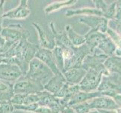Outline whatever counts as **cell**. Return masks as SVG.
Masks as SVG:
<instances>
[{
  "instance_id": "7",
  "label": "cell",
  "mask_w": 121,
  "mask_h": 113,
  "mask_svg": "<svg viewBox=\"0 0 121 113\" xmlns=\"http://www.w3.org/2000/svg\"><path fill=\"white\" fill-rule=\"evenodd\" d=\"M35 57L39 59L40 61L45 63L52 70L54 75H58L61 73V72L59 70V69L56 65L55 60L54 57V55H53L52 51L39 48L35 55Z\"/></svg>"
},
{
  "instance_id": "34",
  "label": "cell",
  "mask_w": 121,
  "mask_h": 113,
  "mask_svg": "<svg viewBox=\"0 0 121 113\" xmlns=\"http://www.w3.org/2000/svg\"><path fill=\"white\" fill-rule=\"evenodd\" d=\"M0 103H1V102H0Z\"/></svg>"
},
{
  "instance_id": "11",
  "label": "cell",
  "mask_w": 121,
  "mask_h": 113,
  "mask_svg": "<svg viewBox=\"0 0 121 113\" xmlns=\"http://www.w3.org/2000/svg\"><path fill=\"white\" fill-rule=\"evenodd\" d=\"M63 75L65 78L67 82L70 84L76 85L77 83H80L82 78L86 75L85 69H79V68H73L67 70H64L62 73Z\"/></svg>"
},
{
  "instance_id": "31",
  "label": "cell",
  "mask_w": 121,
  "mask_h": 113,
  "mask_svg": "<svg viewBox=\"0 0 121 113\" xmlns=\"http://www.w3.org/2000/svg\"><path fill=\"white\" fill-rule=\"evenodd\" d=\"M3 63V56H2V54H0V64Z\"/></svg>"
},
{
  "instance_id": "25",
  "label": "cell",
  "mask_w": 121,
  "mask_h": 113,
  "mask_svg": "<svg viewBox=\"0 0 121 113\" xmlns=\"http://www.w3.org/2000/svg\"><path fill=\"white\" fill-rule=\"evenodd\" d=\"M33 113H58L55 112L53 110H52L51 109H49L46 106H42V105H39L35 111H34Z\"/></svg>"
},
{
  "instance_id": "21",
  "label": "cell",
  "mask_w": 121,
  "mask_h": 113,
  "mask_svg": "<svg viewBox=\"0 0 121 113\" xmlns=\"http://www.w3.org/2000/svg\"><path fill=\"white\" fill-rule=\"evenodd\" d=\"M98 14L102 15L104 13L98 9H89V8H82L80 10H69L66 12V16L70 17L75 14Z\"/></svg>"
},
{
  "instance_id": "8",
  "label": "cell",
  "mask_w": 121,
  "mask_h": 113,
  "mask_svg": "<svg viewBox=\"0 0 121 113\" xmlns=\"http://www.w3.org/2000/svg\"><path fill=\"white\" fill-rule=\"evenodd\" d=\"M32 25L33 26V27L36 29V30L38 32L40 48L52 51L56 46L54 36L53 37L49 36L46 31H45V29L43 28V26L39 25V24H37V23L33 22Z\"/></svg>"
},
{
  "instance_id": "19",
  "label": "cell",
  "mask_w": 121,
  "mask_h": 113,
  "mask_svg": "<svg viewBox=\"0 0 121 113\" xmlns=\"http://www.w3.org/2000/svg\"><path fill=\"white\" fill-rule=\"evenodd\" d=\"M52 53H53V55H54V57L55 60L56 65L59 69V70L62 73L64 69L62 48L60 46H58V45H56L55 48L52 50Z\"/></svg>"
},
{
  "instance_id": "4",
  "label": "cell",
  "mask_w": 121,
  "mask_h": 113,
  "mask_svg": "<svg viewBox=\"0 0 121 113\" xmlns=\"http://www.w3.org/2000/svg\"><path fill=\"white\" fill-rule=\"evenodd\" d=\"M43 90H45L43 84L24 76L14 83V94H34Z\"/></svg>"
},
{
  "instance_id": "23",
  "label": "cell",
  "mask_w": 121,
  "mask_h": 113,
  "mask_svg": "<svg viewBox=\"0 0 121 113\" xmlns=\"http://www.w3.org/2000/svg\"><path fill=\"white\" fill-rule=\"evenodd\" d=\"M73 108V110L77 113H88L89 111V105L88 103H82L79 105H74L73 106H70Z\"/></svg>"
},
{
  "instance_id": "33",
  "label": "cell",
  "mask_w": 121,
  "mask_h": 113,
  "mask_svg": "<svg viewBox=\"0 0 121 113\" xmlns=\"http://www.w3.org/2000/svg\"><path fill=\"white\" fill-rule=\"evenodd\" d=\"M119 81V83H120V87H121V78H120V80H118V81Z\"/></svg>"
},
{
  "instance_id": "22",
  "label": "cell",
  "mask_w": 121,
  "mask_h": 113,
  "mask_svg": "<svg viewBox=\"0 0 121 113\" xmlns=\"http://www.w3.org/2000/svg\"><path fill=\"white\" fill-rule=\"evenodd\" d=\"M14 111V105L10 101L1 102V103H0V113H11Z\"/></svg>"
},
{
  "instance_id": "20",
  "label": "cell",
  "mask_w": 121,
  "mask_h": 113,
  "mask_svg": "<svg viewBox=\"0 0 121 113\" xmlns=\"http://www.w3.org/2000/svg\"><path fill=\"white\" fill-rule=\"evenodd\" d=\"M75 1H64V2H53L50 5H48L45 8V13L48 14H50L53 11H58V9H60L63 7H65L67 5H70L71 4H73Z\"/></svg>"
},
{
  "instance_id": "13",
  "label": "cell",
  "mask_w": 121,
  "mask_h": 113,
  "mask_svg": "<svg viewBox=\"0 0 121 113\" xmlns=\"http://www.w3.org/2000/svg\"><path fill=\"white\" fill-rule=\"evenodd\" d=\"M79 22L84 23L87 25L90 26L92 28V30L97 31V30H101V32H105L107 29L108 22L107 20L104 18L95 17H81L79 19Z\"/></svg>"
},
{
  "instance_id": "30",
  "label": "cell",
  "mask_w": 121,
  "mask_h": 113,
  "mask_svg": "<svg viewBox=\"0 0 121 113\" xmlns=\"http://www.w3.org/2000/svg\"><path fill=\"white\" fill-rule=\"evenodd\" d=\"M99 112V113H117L115 112H111V111H105V110H99L98 111Z\"/></svg>"
},
{
  "instance_id": "26",
  "label": "cell",
  "mask_w": 121,
  "mask_h": 113,
  "mask_svg": "<svg viewBox=\"0 0 121 113\" xmlns=\"http://www.w3.org/2000/svg\"><path fill=\"white\" fill-rule=\"evenodd\" d=\"M117 5V3L114 2L110 6L108 9H107V11L104 13V15L107 17H113L115 14V6Z\"/></svg>"
},
{
  "instance_id": "29",
  "label": "cell",
  "mask_w": 121,
  "mask_h": 113,
  "mask_svg": "<svg viewBox=\"0 0 121 113\" xmlns=\"http://www.w3.org/2000/svg\"><path fill=\"white\" fill-rule=\"evenodd\" d=\"M116 17L118 20H121V2H119V3L117 4Z\"/></svg>"
},
{
  "instance_id": "24",
  "label": "cell",
  "mask_w": 121,
  "mask_h": 113,
  "mask_svg": "<svg viewBox=\"0 0 121 113\" xmlns=\"http://www.w3.org/2000/svg\"><path fill=\"white\" fill-rule=\"evenodd\" d=\"M110 26L111 28L114 29V32H117V34L121 37V21L120 20H111L110 22Z\"/></svg>"
},
{
  "instance_id": "6",
  "label": "cell",
  "mask_w": 121,
  "mask_h": 113,
  "mask_svg": "<svg viewBox=\"0 0 121 113\" xmlns=\"http://www.w3.org/2000/svg\"><path fill=\"white\" fill-rule=\"evenodd\" d=\"M102 73L95 69H89V72L79 83V90L83 91H90L98 86L101 81Z\"/></svg>"
},
{
  "instance_id": "15",
  "label": "cell",
  "mask_w": 121,
  "mask_h": 113,
  "mask_svg": "<svg viewBox=\"0 0 121 113\" xmlns=\"http://www.w3.org/2000/svg\"><path fill=\"white\" fill-rule=\"evenodd\" d=\"M14 96L13 83L0 80V102L10 101Z\"/></svg>"
},
{
  "instance_id": "14",
  "label": "cell",
  "mask_w": 121,
  "mask_h": 113,
  "mask_svg": "<svg viewBox=\"0 0 121 113\" xmlns=\"http://www.w3.org/2000/svg\"><path fill=\"white\" fill-rule=\"evenodd\" d=\"M89 109L97 108V109H114L118 107L114 101L107 97L96 98V99L91 101V103L89 104Z\"/></svg>"
},
{
  "instance_id": "9",
  "label": "cell",
  "mask_w": 121,
  "mask_h": 113,
  "mask_svg": "<svg viewBox=\"0 0 121 113\" xmlns=\"http://www.w3.org/2000/svg\"><path fill=\"white\" fill-rule=\"evenodd\" d=\"M31 13L29 8L27 1L26 0H21L20 4L15 8L7 11L3 14V18L9 19H24L27 17Z\"/></svg>"
},
{
  "instance_id": "2",
  "label": "cell",
  "mask_w": 121,
  "mask_h": 113,
  "mask_svg": "<svg viewBox=\"0 0 121 113\" xmlns=\"http://www.w3.org/2000/svg\"><path fill=\"white\" fill-rule=\"evenodd\" d=\"M54 76L52 70L37 58H33L29 64L27 72L24 75V78L41 82L49 80Z\"/></svg>"
},
{
  "instance_id": "10",
  "label": "cell",
  "mask_w": 121,
  "mask_h": 113,
  "mask_svg": "<svg viewBox=\"0 0 121 113\" xmlns=\"http://www.w3.org/2000/svg\"><path fill=\"white\" fill-rule=\"evenodd\" d=\"M66 82L67 81L62 73L54 75V76L49 79L46 84L44 85V90L55 95L61 90Z\"/></svg>"
},
{
  "instance_id": "18",
  "label": "cell",
  "mask_w": 121,
  "mask_h": 113,
  "mask_svg": "<svg viewBox=\"0 0 121 113\" xmlns=\"http://www.w3.org/2000/svg\"><path fill=\"white\" fill-rule=\"evenodd\" d=\"M104 65L108 70L121 75V57H109L105 61Z\"/></svg>"
},
{
  "instance_id": "16",
  "label": "cell",
  "mask_w": 121,
  "mask_h": 113,
  "mask_svg": "<svg viewBox=\"0 0 121 113\" xmlns=\"http://www.w3.org/2000/svg\"><path fill=\"white\" fill-rule=\"evenodd\" d=\"M101 94V93L100 92H95V93H92L78 92L76 94H74V95L70 98L67 105H69V106H73V105H77L78 103H80L82 102L85 101L86 100H89V99H91V98H94L95 97L100 96Z\"/></svg>"
},
{
  "instance_id": "17",
  "label": "cell",
  "mask_w": 121,
  "mask_h": 113,
  "mask_svg": "<svg viewBox=\"0 0 121 113\" xmlns=\"http://www.w3.org/2000/svg\"><path fill=\"white\" fill-rule=\"evenodd\" d=\"M65 29H66V33L69 38V39L70 41V42L73 46H79V45H81L82 44H84L86 41V39L85 36H79L78 34L76 33L73 29L71 28V26L67 25L65 26Z\"/></svg>"
},
{
  "instance_id": "3",
  "label": "cell",
  "mask_w": 121,
  "mask_h": 113,
  "mask_svg": "<svg viewBox=\"0 0 121 113\" xmlns=\"http://www.w3.org/2000/svg\"><path fill=\"white\" fill-rule=\"evenodd\" d=\"M27 32L20 24H11L3 28L0 36L5 40V53H6L14 44L20 41L24 34Z\"/></svg>"
},
{
  "instance_id": "5",
  "label": "cell",
  "mask_w": 121,
  "mask_h": 113,
  "mask_svg": "<svg viewBox=\"0 0 121 113\" xmlns=\"http://www.w3.org/2000/svg\"><path fill=\"white\" fill-rule=\"evenodd\" d=\"M24 73L21 68L17 65L2 63L0 64V80L8 82H16Z\"/></svg>"
},
{
  "instance_id": "27",
  "label": "cell",
  "mask_w": 121,
  "mask_h": 113,
  "mask_svg": "<svg viewBox=\"0 0 121 113\" xmlns=\"http://www.w3.org/2000/svg\"><path fill=\"white\" fill-rule=\"evenodd\" d=\"M5 0H1L0 1V33L2 30V16L4 14V4H5Z\"/></svg>"
},
{
  "instance_id": "28",
  "label": "cell",
  "mask_w": 121,
  "mask_h": 113,
  "mask_svg": "<svg viewBox=\"0 0 121 113\" xmlns=\"http://www.w3.org/2000/svg\"><path fill=\"white\" fill-rule=\"evenodd\" d=\"M61 113H77V112L73 110L72 107L69 106V105H66V106H64L63 108Z\"/></svg>"
},
{
  "instance_id": "32",
  "label": "cell",
  "mask_w": 121,
  "mask_h": 113,
  "mask_svg": "<svg viewBox=\"0 0 121 113\" xmlns=\"http://www.w3.org/2000/svg\"><path fill=\"white\" fill-rule=\"evenodd\" d=\"M89 113H99L98 111H95V112H89Z\"/></svg>"
},
{
  "instance_id": "1",
  "label": "cell",
  "mask_w": 121,
  "mask_h": 113,
  "mask_svg": "<svg viewBox=\"0 0 121 113\" xmlns=\"http://www.w3.org/2000/svg\"><path fill=\"white\" fill-rule=\"evenodd\" d=\"M29 36L30 34L27 31L17 43L14 44L6 53L2 54L3 63L18 66L24 75L28 70L30 61L35 58L36 52L40 48L35 44L29 42Z\"/></svg>"
},
{
  "instance_id": "12",
  "label": "cell",
  "mask_w": 121,
  "mask_h": 113,
  "mask_svg": "<svg viewBox=\"0 0 121 113\" xmlns=\"http://www.w3.org/2000/svg\"><path fill=\"white\" fill-rule=\"evenodd\" d=\"M40 92L34 94H14L10 102L13 105H30L39 103Z\"/></svg>"
}]
</instances>
